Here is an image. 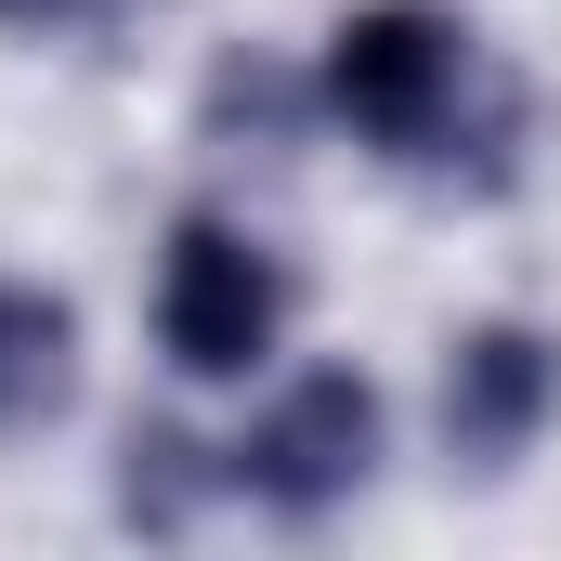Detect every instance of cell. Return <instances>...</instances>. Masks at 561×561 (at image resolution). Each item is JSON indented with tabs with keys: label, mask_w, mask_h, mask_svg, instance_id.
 Listing matches in <instances>:
<instances>
[{
	"label": "cell",
	"mask_w": 561,
	"mask_h": 561,
	"mask_svg": "<svg viewBox=\"0 0 561 561\" xmlns=\"http://www.w3.org/2000/svg\"><path fill=\"white\" fill-rule=\"evenodd\" d=\"M313 105L392 170H457V144H483L470 183H510L523 157V92L483 105V39L444 0H353L313 53Z\"/></svg>",
	"instance_id": "1"
},
{
	"label": "cell",
	"mask_w": 561,
	"mask_h": 561,
	"mask_svg": "<svg viewBox=\"0 0 561 561\" xmlns=\"http://www.w3.org/2000/svg\"><path fill=\"white\" fill-rule=\"evenodd\" d=\"M287 313H300V287H287V262L236 222V209H183V222L157 236L144 327H157V366H170V379H209V392L275 379Z\"/></svg>",
	"instance_id": "2"
},
{
	"label": "cell",
	"mask_w": 561,
	"mask_h": 561,
	"mask_svg": "<svg viewBox=\"0 0 561 561\" xmlns=\"http://www.w3.org/2000/svg\"><path fill=\"white\" fill-rule=\"evenodd\" d=\"M379 457H392V392L366 379V366H300L275 379L249 431L222 444V483L262 510V523H340L366 483H379Z\"/></svg>",
	"instance_id": "3"
},
{
	"label": "cell",
	"mask_w": 561,
	"mask_h": 561,
	"mask_svg": "<svg viewBox=\"0 0 561 561\" xmlns=\"http://www.w3.org/2000/svg\"><path fill=\"white\" fill-rule=\"evenodd\" d=\"M431 419H444V457H457V470L536 457V431L561 419V327H536V313L457 327V340H444V379H431Z\"/></svg>",
	"instance_id": "4"
},
{
	"label": "cell",
	"mask_w": 561,
	"mask_h": 561,
	"mask_svg": "<svg viewBox=\"0 0 561 561\" xmlns=\"http://www.w3.org/2000/svg\"><path fill=\"white\" fill-rule=\"evenodd\" d=\"M79 405V300L39 275H0V444L53 431Z\"/></svg>",
	"instance_id": "5"
},
{
	"label": "cell",
	"mask_w": 561,
	"mask_h": 561,
	"mask_svg": "<svg viewBox=\"0 0 561 561\" xmlns=\"http://www.w3.org/2000/svg\"><path fill=\"white\" fill-rule=\"evenodd\" d=\"M209 496H236V483H222V444H196V431H170V419H144L131 444H118V523H144V536H196Z\"/></svg>",
	"instance_id": "6"
},
{
	"label": "cell",
	"mask_w": 561,
	"mask_h": 561,
	"mask_svg": "<svg viewBox=\"0 0 561 561\" xmlns=\"http://www.w3.org/2000/svg\"><path fill=\"white\" fill-rule=\"evenodd\" d=\"M313 118V66H275V53H222L209 92H196V131L236 157V131H262V157H287V131Z\"/></svg>",
	"instance_id": "7"
},
{
	"label": "cell",
	"mask_w": 561,
	"mask_h": 561,
	"mask_svg": "<svg viewBox=\"0 0 561 561\" xmlns=\"http://www.w3.org/2000/svg\"><path fill=\"white\" fill-rule=\"evenodd\" d=\"M39 13H53V0H0V26H39Z\"/></svg>",
	"instance_id": "8"
}]
</instances>
